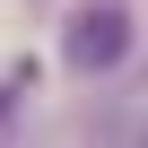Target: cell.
Masks as SVG:
<instances>
[{"mask_svg": "<svg viewBox=\"0 0 148 148\" xmlns=\"http://www.w3.org/2000/svg\"><path fill=\"white\" fill-rule=\"evenodd\" d=\"M122 52H131V9L105 0V9H79V18H70V61H79V70H113Z\"/></svg>", "mask_w": 148, "mask_h": 148, "instance_id": "6da1fadb", "label": "cell"}]
</instances>
